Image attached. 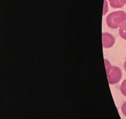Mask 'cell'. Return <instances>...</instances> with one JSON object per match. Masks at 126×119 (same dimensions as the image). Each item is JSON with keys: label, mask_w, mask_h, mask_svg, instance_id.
I'll list each match as a JSON object with an SVG mask.
<instances>
[{"label": "cell", "mask_w": 126, "mask_h": 119, "mask_svg": "<svg viewBox=\"0 0 126 119\" xmlns=\"http://www.w3.org/2000/svg\"><path fill=\"white\" fill-rule=\"evenodd\" d=\"M107 26L111 29L121 27L126 21V13L123 11H115L110 13L107 17Z\"/></svg>", "instance_id": "obj_1"}, {"label": "cell", "mask_w": 126, "mask_h": 119, "mask_svg": "<svg viewBox=\"0 0 126 119\" xmlns=\"http://www.w3.org/2000/svg\"><path fill=\"white\" fill-rule=\"evenodd\" d=\"M105 65L108 83L110 84H116L119 83L122 78V71L120 68L111 66L107 60H105Z\"/></svg>", "instance_id": "obj_2"}, {"label": "cell", "mask_w": 126, "mask_h": 119, "mask_svg": "<svg viewBox=\"0 0 126 119\" xmlns=\"http://www.w3.org/2000/svg\"><path fill=\"white\" fill-rule=\"evenodd\" d=\"M103 48H108L113 47L115 42L114 37L108 33H103L102 34Z\"/></svg>", "instance_id": "obj_3"}, {"label": "cell", "mask_w": 126, "mask_h": 119, "mask_svg": "<svg viewBox=\"0 0 126 119\" xmlns=\"http://www.w3.org/2000/svg\"><path fill=\"white\" fill-rule=\"evenodd\" d=\"M109 2L113 8H121L125 4L122 0H109Z\"/></svg>", "instance_id": "obj_4"}, {"label": "cell", "mask_w": 126, "mask_h": 119, "mask_svg": "<svg viewBox=\"0 0 126 119\" xmlns=\"http://www.w3.org/2000/svg\"><path fill=\"white\" fill-rule=\"evenodd\" d=\"M119 35L123 39L126 40V22H124L119 28Z\"/></svg>", "instance_id": "obj_5"}, {"label": "cell", "mask_w": 126, "mask_h": 119, "mask_svg": "<svg viewBox=\"0 0 126 119\" xmlns=\"http://www.w3.org/2000/svg\"><path fill=\"white\" fill-rule=\"evenodd\" d=\"M121 92L122 94L126 97V79L122 83L121 85Z\"/></svg>", "instance_id": "obj_6"}, {"label": "cell", "mask_w": 126, "mask_h": 119, "mask_svg": "<svg viewBox=\"0 0 126 119\" xmlns=\"http://www.w3.org/2000/svg\"><path fill=\"white\" fill-rule=\"evenodd\" d=\"M121 110L123 114H124V115L126 117V101L123 104V105H122L121 107Z\"/></svg>", "instance_id": "obj_7"}, {"label": "cell", "mask_w": 126, "mask_h": 119, "mask_svg": "<svg viewBox=\"0 0 126 119\" xmlns=\"http://www.w3.org/2000/svg\"><path fill=\"white\" fill-rule=\"evenodd\" d=\"M124 69H125V71H126V61L124 62Z\"/></svg>", "instance_id": "obj_8"}, {"label": "cell", "mask_w": 126, "mask_h": 119, "mask_svg": "<svg viewBox=\"0 0 126 119\" xmlns=\"http://www.w3.org/2000/svg\"><path fill=\"white\" fill-rule=\"evenodd\" d=\"M122 1H123L124 4H126V0H122Z\"/></svg>", "instance_id": "obj_9"}]
</instances>
